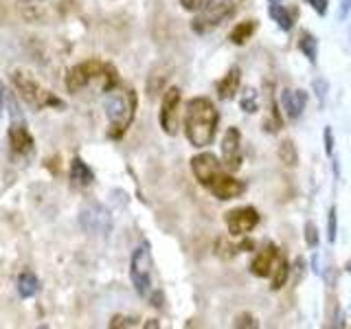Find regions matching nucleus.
I'll return each instance as SVG.
<instances>
[{"label":"nucleus","mask_w":351,"mask_h":329,"mask_svg":"<svg viewBox=\"0 0 351 329\" xmlns=\"http://www.w3.org/2000/svg\"><path fill=\"white\" fill-rule=\"evenodd\" d=\"M219 112L215 103L206 97H193L184 108V134L193 147L202 149L213 143L217 134Z\"/></svg>","instance_id":"obj_1"},{"label":"nucleus","mask_w":351,"mask_h":329,"mask_svg":"<svg viewBox=\"0 0 351 329\" xmlns=\"http://www.w3.org/2000/svg\"><path fill=\"white\" fill-rule=\"evenodd\" d=\"M180 99H182V93L180 88L176 86H169L167 90L162 93V101H160V114H158V121H160V127L165 134L169 136H176L178 134V125H180Z\"/></svg>","instance_id":"obj_8"},{"label":"nucleus","mask_w":351,"mask_h":329,"mask_svg":"<svg viewBox=\"0 0 351 329\" xmlns=\"http://www.w3.org/2000/svg\"><path fill=\"white\" fill-rule=\"evenodd\" d=\"M224 224L233 237H244L250 230H255V226L259 224V213H257V208H252V206L230 208L224 215Z\"/></svg>","instance_id":"obj_9"},{"label":"nucleus","mask_w":351,"mask_h":329,"mask_svg":"<svg viewBox=\"0 0 351 329\" xmlns=\"http://www.w3.org/2000/svg\"><path fill=\"white\" fill-rule=\"evenodd\" d=\"M323 141H325V154H327V156H332V154H334V132L329 125L323 132Z\"/></svg>","instance_id":"obj_33"},{"label":"nucleus","mask_w":351,"mask_h":329,"mask_svg":"<svg viewBox=\"0 0 351 329\" xmlns=\"http://www.w3.org/2000/svg\"><path fill=\"white\" fill-rule=\"evenodd\" d=\"M268 16H270L274 22H277L281 31H292L294 20H292L290 9H285V7L279 5V3H270V7H268Z\"/></svg>","instance_id":"obj_22"},{"label":"nucleus","mask_w":351,"mask_h":329,"mask_svg":"<svg viewBox=\"0 0 351 329\" xmlns=\"http://www.w3.org/2000/svg\"><path fill=\"white\" fill-rule=\"evenodd\" d=\"M314 93L318 97V103L325 106V95H327V82L325 80H314Z\"/></svg>","instance_id":"obj_31"},{"label":"nucleus","mask_w":351,"mask_h":329,"mask_svg":"<svg viewBox=\"0 0 351 329\" xmlns=\"http://www.w3.org/2000/svg\"><path fill=\"white\" fill-rule=\"evenodd\" d=\"M318 16H327V9H329V0H305Z\"/></svg>","instance_id":"obj_32"},{"label":"nucleus","mask_w":351,"mask_h":329,"mask_svg":"<svg viewBox=\"0 0 351 329\" xmlns=\"http://www.w3.org/2000/svg\"><path fill=\"white\" fill-rule=\"evenodd\" d=\"M303 233H305V244L310 248H316L318 246V228H316V224L307 222L305 228H303Z\"/></svg>","instance_id":"obj_27"},{"label":"nucleus","mask_w":351,"mask_h":329,"mask_svg":"<svg viewBox=\"0 0 351 329\" xmlns=\"http://www.w3.org/2000/svg\"><path fill=\"white\" fill-rule=\"evenodd\" d=\"M5 99H7V90H5V84L0 82V119L5 117Z\"/></svg>","instance_id":"obj_34"},{"label":"nucleus","mask_w":351,"mask_h":329,"mask_svg":"<svg viewBox=\"0 0 351 329\" xmlns=\"http://www.w3.org/2000/svg\"><path fill=\"white\" fill-rule=\"evenodd\" d=\"M239 108L248 114H255L259 110V93L255 88H244V93L239 95Z\"/></svg>","instance_id":"obj_25"},{"label":"nucleus","mask_w":351,"mask_h":329,"mask_svg":"<svg viewBox=\"0 0 351 329\" xmlns=\"http://www.w3.org/2000/svg\"><path fill=\"white\" fill-rule=\"evenodd\" d=\"M138 321L134 316H114L112 321H110V327L112 329H119V327H136Z\"/></svg>","instance_id":"obj_29"},{"label":"nucleus","mask_w":351,"mask_h":329,"mask_svg":"<svg viewBox=\"0 0 351 329\" xmlns=\"http://www.w3.org/2000/svg\"><path fill=\"white\" fill-rule=\"evenodd\" d=\"M215 0H180V7L184 11H191V14H197V11L206 9L208 5H213Z\"/></svg>","instance_id":"obj_26"},{"label":"nucleus","mask_w":351,"mask_h":329,"mask_svg":"<svg viewBox=\"0 0 351 329\" xmlns=\"http://www.w3.org/2000/svg\"><path fill=\"white\" fill-rule=\"evenodd\" d=\"M266 106H268V114L263 119V130L274 134V132H279L283 127V119H281L277 101H274V95L270 90V84H266Z\"/></svg>","instance_id":"obj_17"},{"label":"nucleus","mask_w":351,"mask_h":329,"mask_svg":"<svg viewBox=\"0 0 351 329\" xmlns=\"http://www.w3.org/2000/svg\"><path fill=\"white\" fill-rule=\"evenodd\" d=\"M191 171L195 175V180L206 189L215 175L224 171V164L215 156V154L202 151V154H195V156L191 158Z\"/></svg>","instance_id":"obj_10"},{"label":"nucleus","mask_w":351,"mask_h":329,"mask_svg":"<svg viewBox=\"0 0 351 329\" xmlns=\"http://www.w3.org/2000/svg\"><path fill=\"white\" fill-rule=\"evenodd\" d=\"M351 9V0H343V7H340V18H345Z\"/></svg>","instance_id":"obj_35"},{"label":"nucleus","mask_w":351,"mask_h":329,"mask_svg":"<svg viewBox=\"0 0 351 329\" xmlns=\"http://www.w3.org/2000/svg\"><path fill=\"white\" fill-rule=\"evenodd\" d=\"M277 156L279 160L285 164V167H296L299 164V151H296V145L292 138H283L277 147Z\"/></svg>","instance_id":"obj_23"},{"label":"nucleus","mask_w":351,"mask_h":329,"mask_svg":"<svg viewBox=\"0 0 351 329\" xmlns=\"http://www.w3.org/2000/svg\"><path fill=\"white\" fill-rule=\"evenodd\" d=\"M347 270L351 272V259H349V263H347Z\"/></svg>","instance_id":"obj_36"},{"label":"nucleus","mask_w":351,"mask_h":329,"mask_svg":"<svg viewBox=\"0 0 351 329\" xmlns=\"http://www.w3.org/2000/svg\"><path fill=\"white\" fill-rule=\"evenodd\" d=\"M268 3H281V0H268Z\"/></svg>","instance_id":"obj_37"},{"label":"nucleus","mask_w":351,"mask_h":329,"mask_svg":"<svg viewBox=\"0 0 351 329\" xmlns=\"http://www.w3.org/2000/svg\"><path fill=\"white\" fill-rule=\"evenodd\" d=\"M255 31H257V22L255 20H244V22H239V25L233 27V31L228 33V40L233 44H246Z\"/></svg>","instance_id":"obj_21"},{"label":"nucleus","mask_w":351,"mask_h":329,"mask_svg":"<svg viewBox=\"0 0 351 329\" xmlns=\"http://www.w3.org/2000/svg\"><path fill=\"white\" fill-rule=\"evenodd\" d=\"M130 279L134 290L143 299H152L158 290H154V259H152V248L147 241L132 252L130 259Z\"/></svg>","instance_id":"obj_5"},{"label":"nucleus","mask_w":351,"mask_h":329,"mask_svg":"<svg viewBox=\"0 0 351 329\" xmlns=\"http://www.w3.org/2000/svg\"><path fill=\"white\" fill-rule=\"evenodd\" d=\"M281 257V250L274 244H266L261 250H257L255 259L250 261V272L259 279H266L272 274V268L277 266V261Z\"/></svg>","instance_id":"obj_14"},{"label":"nucleus","mask_w":351,"mask_h":329,"mask_svg":"<svg viewBox=\"0 0 351 329\" xmlns=\"http://www.w3.org/2000/svg\"><path fill=\"white\" fill-rule=\"evenodd\" d=\"M288 279H290V263H288V259L281 255L279 261H277V266L272 268V274H270V290L272 292L281 290L283 285L288 283Z\"/></svg>","instance_id":"obj_19"},{"label":"nucleus","mask_w":351,"mask_h":329,"mask_svg":"<svg viewBox=\"0 0 351 329\" xmlns=\"http://www.w3.org/2000/svg\"><path fill=\"white\" fill-rule=\"evenodd\" d=\"M307 106V93L303 90V88H285V90L281 93V108L288 119H299L303 114V110Z\"/></svg>","instance_id":"obj_15"},{"label":"nucleus","mask_w":351,"mask_h":329,"mask_svg":"<svg viewBox=\"0 0 351 329\" xmlns=\"http://www.w3.org/2000/svg\"><path fill=\"white\" fill-rule=\"evenodd\" d=\"M299 49L301 53L305 55L307 60H310V64H316V58H318V42L316 38L312 36L310 31H303L299 36Z\"/></svg>","instance_id":"obj_24"},{"label":"nucleus","mask_w":351,"mask_h":329,"mask_svg":"<svg viewBox=\"0 0 351 329\" xmlns=\"http://www.w3.org/2000/svg\"><path fill=\"white\" fill-rule=\"evenodd\" d=\"M222 164L226 171H239L241 167V134L237 127H228L222 136Z\"/></svg>","instance_id":"obj_12"},{"label":"nucleus","mask_w":351,"mask_h":329,"mask_svg":"<svg viewBox=\"0 0 351 329\" xmlns=\"http://www.w3.org/2000/svg\"><path fill=\"white\" fill-rule=\"evenodd\" d=\"M136 106H138V99L132 88H123L119 84L117 88L106 93L104 108H106V117H108V136L110 138H114V141L123 138L130 125L134 123Z\"/></svg>","instance_id":"obj_2"},{"label":"nucleus","mask_w":351,"mask_h":329,"mask_svg":"<svg viewBox=\"0 0 351 329\" xmlns=\"http://www.w3.org/2000/svg\"><path fill=\"white\" fill-rule=\"evenodd\" d=\"M11 84L16 86L18 95L25 99V101L36 108V110H42V108H64L66 103L62 101L60 97H55L49 88H44L36 77L25 73V71H14L11 73Z\"/></svg>","instance_id":"obj_4"},{"label":"nucleus","mask_w":351,"mask_h":329,"mask_svg":"<svg viewBox=\"0 0 351 329\" xmlns=\"http://www.w3.org/2000/svg\"><path fill=\"white\" fill-rule=\"evenodd\" d=\"M29 3H40V0H29Z\"/></svg>","instance_id":"obj_38"},{"label":"nucleus","mask_w":351,"mask_h":329,"mask_svg":"<svg viewBox=\"0 0 351 329\" xmlns=\"http://www.w3.org/2000/svg\"><path fill=\"white\" fill-rule=\"evenodd\" d=\"M233 325H235V327H248V329L259 327L257 318H255V316H250V314H239V316L235 318V323H233Z\"/></svg>","instance_id":"obj_30"},{"label":"nucleus","mask_w":351,"mask_h":329,"mask_svg":"<svg viewBox=\"0 0 351 329\" xmlns=\"http://www.w3.org/2000/svg\"><path fill=\"white\" fill-rule=\"evenodd\" d=\"M40 292V281L33 272H22L18 277V294L22 299H31V296H36Z\"/></svg>","instance_id":"obj_20"},{"label":"nucleus","mask_w":351,"mask_h":329,"mask_svg":"<svg viewBox=\"0 0 351 329\" xmlns=\"http://www.w3.org/2000/svg\"><path fill=\"white\" fill-rule=\"evenodd\" d=\"M121 84L117 69L110 62L104 60H86L82 64L73 66L66 75V88L69 93H82L90 86H99L104 93L112 90Z\"/></svg>","instance_id":"obj_3"},{"label":"nucleus","mask_w":351,"mask_h":329,"mask_svg":"<svg viewBox=\"0 0 351 329\" xmlns=\"http://www.w3.org/2000/svg\"><path fill=\"white\" fill-rule=\"evenodd\" d=\"M9 145L11 151L18 154V156H27V154L33 151V136L25 123V119L16 117L11 119V125H9Z\"/></svg>","instance_id":"obj_13"},{"label":"nucleus","mask_w":351,"mask_h":329,"mask_svg":"<svg viewBox=\"0 0 351 329\" xmlns=\"http://www.w3.org/2000/svg\"><path fill=\"white\" fill-rule=\"evenodd\" d=\"M237 11L235 0H222V3H213L206 9L197 11V16L191 20V29L197 36H206V33L215 31L217 27H222L226 20H230Z\"/></svg>","instance_id":"obj_6"},{"label":"nucleus","mask_w":351,"mask_h":329,"mask_svg":"<svg viewBox=\"0 0 351 329\" xmlns=\"http://www.w3.org/2000/svg\"><path fill=\"white\" fill-rule=\"evenodd\" d=\"M71 180H73L75 186H88V184L95 182L93 169L88 167V164L80 156L73 158V162H71Z\"/></svg>","instance_id":"obj_18"},{"label":"nucleus","mask_w":351,"mask_h":329,"mask_svg":"<svg viewBox=\"0 0 351 329\" xmlns=\"http://www.w3.org/2000/svg\"><path fill=\"white\" fill-rule=\"evenodd\" d=\"M80 224L88 235L106 237L112 230V215L99 202H88L80 211Z\"/></svg>","instance_id":"obj_7"},{"label":"nucleus","mask_w":351,"mask_h":329,"mask_svg":"<svg viewBox=\"0 0 351 329\" xmlns=\"http://www.w3.org/2000/svg\"><path fill=\"white\" fill-rule=\"evenodd\" d=\"M338 224V219H336V206L329 208V213H327V239L329 241H336V226Z\"/></svg>","instance_id":"obj_28"},{"label":"nucleus","mask_w":351,"mask_h":329,"mask_svg":"<svg viewBox=\"0 0 351 329\" xmlns=\"http://www.w3.org/2000/svg\"><path fill=\"white\" fill-rule=\"evenodd\" d=\"M239 84H241V71L237 66H233L222 80L217 82V97L222 99V101H228V99H233L237 93H239Z\"/></svg>","instance_id":"obj_16"},{"label":"nucleus","mask_w":351,"mask_h":329,"mask_svg":"<svg viewBox=\"0 0 351 329\" xmlns=\"http://www.w3.org/2000/svg\"><path fill=\"white\" fill-rule=\"evenodd\" d=\"M206 191L211 193L213 197H217V200L226 202V200H235V197H239L241 193H244L246 184L241 180H237V178H233L230 173L222 171L211 180V184L206 186Z\"/></svg>","instance_id":"obj_11"}]
</instances>
